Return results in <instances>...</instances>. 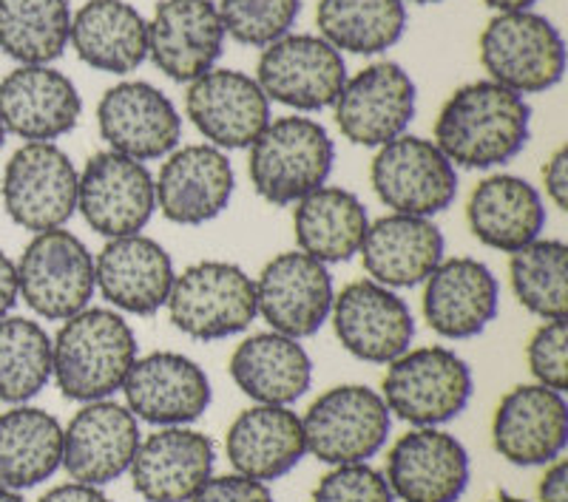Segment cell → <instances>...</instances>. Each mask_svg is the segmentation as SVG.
<instances>
[{
    "instance_id": "cell-1",
    "label": "cell",
    "mask_w": 568,
    "mask_h": 502,
    "mask_svg": "<svg viewBox=\"0 0 568 502\" xmlns=\"http://www.w3.org/2000/svg\"><path fill=\"white\" fill-rule=\"evenodd\" d=\"M531 109L495 80H475L449 94L435 120V145L455 167L491 171L526 148Z\"/></svg>"
},
{
    "instance_id": "cell-2",
    "label": "cell",
    "mask_w": 568,
    "mask_h": 502,
    "mask_svg": "<svg viewBox=\"0 0 568 502\" xmlns=\"http://www.w3.org/2000/svg\"><path fill=\"white\" fill-rule=\"evenodd\" d=\"M140 344L123 313L85 307L65 318L52 338V378L65 400L91 403L120 392Z\"/></svg>"
},
{
    "instance_id": "cell-3",
    "label": "cell",
    "mask_w": 568,
    "mask_h": 502,
    "mask_svg": "<svg viewBox=\"0 0 568 502\" xmlns=\"http://www.w3.org/2000/svg\"><path fill=\"white\" fill-rule=\"evenodd\" d=\"M336 162V142L311 116H278L253 140L247 176L267 205H296L327 185Z\"/></svg>"
},
{
    "instance_id": "cell-4",
    "label": "cell",
    "mask_w": 568,
    "mask_h": 502,
    "mask_svg": "<svg viewBox=\"0 0 568 502\" xmlns=\"http://www.w3.org/2000/svg\"><path fill=\"white\" fill-rule=\"evenodd\" d=\"M169 318L196 341H225L256 321V284L233 262H196L176 273L169 293Z\"/></svg>"
},
{
    "instance_id": "cell-5",
    "label": "cell",
    "mask_w": 568,
    "mask_h": 502,
    "mask_svg": "<svg viewBox=\"0 0 568 502\" xmlns=\"http://www.w3.org/2000/svg\"><path fill=\"white\" fill-rule=\"evenodd\" d=\"M475 378L469 363L449 347H409L387 363L382 398L389 414L404 423L444 426L471 400Z\"/></svg>"
},
{
    "instance_id": "cell-6",
    "label": "cell",
    "mask_w": 568,
    "mask_h": 502,
    "mask_svg": "<svg viewBox=\"0 0 568 502\" xmlns=\"http://www.w3.org/2000/svg\"><path fill=\"white\" fill-rule=\"evenodd\" d=\"M18 296L34 316L65 321L85 309L98 293L94 256L80 236L65 227L34 233L14 262Z\"/></svg>"
},
{
    "instance_id": "cell-7",
    "label": "cell",
    "mask_w": 568,
    "mask_h": 502,
    "mask_svg": "<svg viewBox=\"0 0 568 502\" xmlns=\"http://www.w3.org/2000/svg\"><path fill=\"white\" fill-rule=\"evenodd\" d=\"M480 63L489 80L515 94L555 89L566 74V40L549 18L531 12H497L480 32Z\"/></svg>"
},
{
    "instance_id": "cell-8",
    "label": "cell",
    "mask_w": 568,
    "mask_h": 502,
    "mask_svg": "<svg viewBox=\"0 0 568 502\" xmlns=\"http://www.w3.org/2000/svg\"><path fill=\"white\" fill-rule=\"evenodd\" d=\"M302 429L304 445L322 463H369L387 445L393 414L382 392L362 383H344L307 406Z\"/></svg>"
},
{
    "instance_id": "cell-9",
    "label": "cell",
    "mask_w": 568,
    "mask_h": 502,
    "mask_svg": "<svg viewBox=\"0 0 568 502\" xmlns=\"http://www.w3.org/2000/svg\"><path fill=\"white\" fill-rule=\"evenodd\" d=\"M78 176L58 142H23L3 167V207L18 227L58 230L78 213Z\"/></svg>"
},
{
    "instance_id": "cell-10",
    "label": "cell",
    "mask_w": 568,
    "mask_h": 502,
    "mask_svg": "<svg viewBox=\"0 0 568 502\" xmlns=\"http://www.w3.org/2000/svg\"><path fill=\"white\" fill-rule=\"evenodd\" d=\"M369 185L393 213L435 219L458 196V167L433 140L400 134L375 148Z\"/></svg>"
},
{
    "instance_id": "cell-11",
    "label": "cell",
    "mask_w": 568,
    "mask_h": 502,
    "mask_svg": "<svg viewBox=\"0 0 568 502\" xmlns=\"http://www.w3.org/2000/svg\"><path fill=\"white\" fill-rule=\"evenodd\" d=\"M256 83L265 98L296 111H324L347 83V63L322 34H284L262 49Z\"/></svg>"
},
{
    "instance_id": "cell-12",
    "label": "cell",
    "mask_w": 568,
    "mask_h": 502,
    "mask_svg": "<svg viewBox=\"0 0 568 502\" xmlns=\"http://www.w3.org/2000/svg\"><path fill=\"white\" fill-rule=\"evenodd\" d=\"M78 211L105 238L142 233L156 213L149 165L109 148L94 154L78 176Z\"/></svg>"
},
{
    "instance_id": "cell-13",
    "label": "cell",
    "mask_w": 568,
    "mask_h": 502,
    "mask_svg": "<svg viewBox=\"0 0 568 502\" xmlns=\"http://www.w3.org/2000/svg\"><path fill=\"white\" fill-rule=\"evenodd\" d=\"M329 321L338 344L358 361L387 367L413 347L415 316L409 304L369 278L349 281L336 293Z\"/></svg>"
},
{
    "instance_id": "cell-14",
    "label": "cell",
    "mask_w": 568,
    "mask_h": 502,
    "mask_svg": "<svg viewBox=\"0 0 568 502\" xmlns=\"http://www.w3.org/2000/svg\"><path fill=\"white\" fill-rule=\"evenodd\" d=\"M256 313L273 332L287 338H311L329 321L336 298L329 267L302 250L278 253L256 278Z\"/></svg>"
},
{
    "instance_id": "cell-15",
    "label": "cell",
    "mask_w": 568,
    "mask_h": 502,
    "mask_svg": "<svg viewBox=\"0 0 568 502\" xmlns=\"http://www.w3.org/2000/svg\"><path fill=\"white\" fill-rule=\"evenodd\" d=\"M415 103L418 91L413 78L393 60H382L347 78L333 111L344 140L362 148H382L395 136L407 134Z\"/></svg>"
},
{
    "instance_id": "cell-16",
    "label": "cell",
    "mask_w": 568,
    "mask_h": 502,
    "mask_svg": "<svg viewBox=\"0 0 568 502\" xmlns=\"http://www.w3.org/2000/svg\"><path fill=\"white\" fill-rule=\"evenodd\" d=\"M98 129L109 151L136 162L165 160L182 142L176 105L142 80H125L105 91L98 105Z\"/></svg>"
},
{
    "instance_id": "cell-17",
    "label": "cell",
    "mask_w": 568,
    "mask_h": 502,
    "mask_svg": "<svg viewBox=\"0 0 568 502\" xmlns=\"http://www.w3.org/2000/svg\"><path fill=\"white\" fill-rule=\"evenodd\" d=\"M140 420L125 403L91 400L63 429V469L74 483L103 485L129 474L140 449Z\"/></svg>"
},
{
    "instance_id": "cell-18",
    "label": "cell",
    "mask_w": 568,
    "mask_h": 502,
    "mask_svg": "<svg viewBox=\"0 0 568 502\" xmlns=\"http://www.w3.org/2000/svg\"><path fill=\"white\" fill-rule=\"evenodd\" d=\"M185 114L207 145L242 151L271 123V100L245 71L211 69L187 85Z\"/></svg>"
},
{
    "instance_id": "cell-19",
    "label": "cell",
    "mask_w": 568,
    "mask_h": 502,
    "mask_svg": "<svg viewBox=\"0 0 568 502\" xmlns=\"http://www.w3.org/2000/svg\"><path fill=\"white\" fill-rule=\"evenodd\" d=\"M236 191V174L225 151L207 142L180 145L165 156L154 180L156 211L174 225L196 227L220 219Z\"/></svg>"
},
{
    "instance_id": "cell-20",
    "label": "cell",
    "mask_w": 568,
    "mask_h": 502,
    "mask_svg": "<svg viewBox=\"0 0 568 502\" xmlns=\"http://www.w3.org/2000/svg\"><path fill=\"white\" fill-rule=\"evenodd\" d=\"M491 445L506 463L549 465L568 445V403L562 392L520 383L500 398L491 418Z\"/></svg>"
},
{
    "instance_id": "cell-21",
    "label": "cell",
    "mask_w": 568,
    "mask_h": 502,
    "mask_svg": "<svg viewBox=\"0 0 568 502\" xmlns=\"http://www.w3.org/2000/svg\"><path fill=\"white\" fill-rule=\"evenodd\" d=\"M420 287L424 321L446 341L478 338L500 309L497 276L489 265L471 256L444 258Z\"/></svg>"
},
{
    "instance_id": "cell-22",
    "label": "cell",
    "mask_w": 568,
    "mask_h": 502,
    "mask_svg": "<svg viewBox=\"0 0 568 502\" xmlns=\"http://www.w3.org/2000/svg\"><path fill=\"white\" fill-rule=\"evenodd\" d=\"M125 406L142 423L156 429L187 426L211 406V378L182 352H151L136 358L123 383Z\"/></svg>"
},
{
    "instance_id": "cell-23",
    "label": "cell",
    "mask_w": 568,
    "mask_h": 502,
    "mask_svg": "<svg viewBox=\"0 0 568 502\" xmlns=\"http://www.w3.org/2000/svg\"><path fill=\"white\" fill-rule=\"evenodd\" d=\"M384 477L395 500L458 502L469 485V454L440 426H420L395 440Z\"/></svg>"
},
{
    "instance_id": "cell-24",
    "label": "cell",
    "mask_w": 568,
    "mask_h": 502,
    "mask_svg": "<svg viewBox=\"0 0 568 502\" xmlns=\"http://www.w3.org/2000/svg\"><path fill=\"white\" fill-rule=\"evenodd\" d=\"M225 38L213 0H160L149 20V58L174 83H194L222 58Z\"/></svg>"
},
{
    "instance_id": "cell-25",
    "label": "cell",
    "mask_w": 568,
    "mask_h": 502,
    "mask_svg": "<svg viewBox=\"0 0 568 502\" xmlns=\"http://www.w3.org/2000/svg\"><path fill=\"white\" fill-rule=\"evenodd\" d=\"M78 85L52 65H18L0 80V123L27 142H54L78 129Z\"/></svg>"
},
{
    "instance_id": "cell-26",
    "label": "cell",
    "mask_w": 568,
    "mask_h": 502,
    "mask_svg": "<svg viewBox=\"0 0 568 502\" xmlns=\"http://www.w3.org/2000/svg\"><path fill=\"white\" fill-rule=\"evenodd\" d=\"M98 293L129 316H154L165 307L174 287V258L151 236L109 238L94 256Z\"/></svg>"
},
{
    "instance_id": "cell-27",
    "label": "cell",
    "mask_w": 568,
    "mask_h": 502,
    "mask_svg": "<svg viewBox=\"0 0 568 502\" xmlns=\"http://www.w3.org/2000/svg\"><path fill=\"white\" fill-rule=\"evenodd\" d=\"M216 449L191 426H165L140 440L129 474L145 502H187L213 477Z\"/></svg>"
},
{
    "instance_id": "cell-28",
    "label": "cell",
    "mask_w": 568,
    "mask_h": 502,
    "mask_svg": "<svg viewBox=\"0 0 568 502\" xmlns=\"http://www.w3.org/2000/svg\"><path fill=\"white\" fill-rule=\"evenodd\" d=\"M444 253V233L433 219L389 213L369 222L358 256L369 281L389 290H409L426 281L446 258Z\"/></svg>"
},
{
    "instance_id": "cell-29",
    "label": "cell",
    "mask_w": 568,
    "mask_h": 502,
    "mask_svg": "<svg viewBox=\"0 0 568 502\" xmlns=\"http://www.w3.org/2000/svg\"><path fill=\"white\" fill-rule=\"evenodd\" d=\"M466 225L484 247L517 253L542 236L549 225L546 199L529 180L515 174H491L471 187L466 202Z\"/></svg>"
},
{
    "instance_id": "cell-30",
    "label": "cell",
    "mask_w": 568,
    "mask_h": 502,
    "mask_svg": "<svg viewBox=\"0 0 568 502\" xmlns=\"http://www.w3.org/2000/svg\"><path fill=\"white\" fill-rule=\"evenodd\" d=\"M225 454L236 474L258 483L282 480L307 454L302 418L291 406H251L227 426Z\"/></svg>"
},
{
    "instance_id": "cell-31",
    "label": "cell",
    "mask_w": 568,
    "mask_h": 502,
    "mask_svg": "<svg viewBox=\"0 0 568 502\" xmlns=\"http://www.w3.org/2000/svg\"><path fill=\"white\" fill-rule=\"evenodd\" d=\"M231 378L251 400L267 406H291L313 383V361L302 341L282 332L247 335L231 355Z\"/></svg>"
},
{
    "instance_id": "cell-32",
    "label": "cell",
    "mask_w": 568,
    "mask_h": 502,
    "mask_svg": "<svg viewBox=\"0 0 568 502\" xmlns=\"http://www.w3.org/2000/svg\"><path fill=\"white\" fill-rule=\"evenodd\" d=\"M69 43L89 69L129 74L149 60V20L125 0H89L71 14Z\"/></svg>"
},
{
    "instance_id": "cell-33",
    "label": "cell",
    "mask_w": 568,
    "mask_h": 502,
    "mask_svg": "<svg viewBox=\"0 0 568 502\" xmlns=\"http://www.w3.org/2000/svg\"><path fill=\"white\" fill-rule=\"evenodd\" d=\"M367 227V205L347 187L322 185L293 207V236L298 250L327 267L358 256Z\"/></svg>"
},
{
    "instance_id": "cell-34",
    "label": "cell",
    "mask_w": 568,
    "mask_h": 502,
    "mask_svg": "<svg viewBox=\"0 0 568 502\" xmlns=\"http://www.w3.org/2000/svg\"><path fill=\"white\" fill-rule=\"evenodd\" d=\"M63 469V426L52 412L20 403L0 414V489L27 491Z\"/></svg>"
},
{
    "instance_id": "cell-35",
    "label": "cell",
    "mask_w": 568,
    "mask_h": 502,
    "mask_svg": "<svg viewBox=\"0 0 568 502\" xmlns=\"http://www.w3.org/2000/svg\"><path fill=\"white\" fill-rule=\"evenodd\" d=\"M316 23L333 49L349 54H382L407 29L404 0H318Z\"/></svg>"
},
{
    "instance_id": "cell-36",
    "label": "cell",
    "mask_w": 568,
    "mask_h": 502,
    "mask_svg": "<svg viewBox=\"0 0 568 502\" xmlns=\"http://www.w3.org/2000/svg\"><path fill=\"white\" fill-rule=\"evenodd\" d=\"M69 0H0V52L20 65H49L69 49Z\"/></svg>"
},
{
    "instance_id": "cell-37",
    "label": "cell",
    "mask_w": 568,
    "mask_h": 502,
    "mask_svg": "<svg viewBox=\"0 0 568 502\" xmlns=\"http://www.w3.org/2000/svg\"><path fill=\"white\" fill-rule=\"evenodd\" d=\"M517 304L542 321L568 318V247L560 238H535L509 258Z\"/></svg>"
},
{
    "instance_id": "cell-38",
    "label": "cell",
    "mask_w": 568,
    "mask_h": 502,
    "mask_svg": "<svg viewBox=\"0 0 568 502\" xmlns=\"http://www.w3.org/2000/svg\"><path fill=\"white\" fill-rule=\"evenodd\" d=\"M52 380V335L23 316L0 318V400L29 403Z\"/></svg>"
},
{
    "instance_id": "cell-39",
    "label": "cell",
    "mask_w": 568,
    "mask_h": 502,
    "mask_svg": "<svg viewBox=\"0 0 568 502\" xmlns=\"http://www.w3.org/2000/svg\"><path fill=\"white\" fill-rule=\"evenodd\" d=\"M216 9L227 38L253 49H265L291 34L302 12V0H220Z\"/></svg>"
},
{
    "instance_id": "cell-40",
    "label": "cell",
    "mask_w": 568,
    "mask_h": 502,
    "mask_svg": "<svg viewBox=\"0 0 568 502\" xmlns=\"http://www.w3.org/2000/svg\"><path fill=\"white\" fill-rule=\"evenodd\" d=\"M311 502H395L387 477L367 463L333 465L313 489Z\"/></svg>"
},
{
    "instance_id": "cell-41",
    "label": "cell",
    "mask_w": 568,
    "mask_h": 502,
    "mask_svg": "<svg viewBox=\"0 0 568 502\" xmlns=\"http://www.w3.org/2000/svg\"><path fill=\"white\" fill-rule=\"evenodd\" d=\"M526 361L535 383L549 387L555 392L568 389V324L566 318L542 321L531 332L526 347Z\"/></svg>"
},
{
    "instance_id": "cell-42",
    "label": "cell",
    "mask_w": 568,
    "mask_h": 502,
    "mask_svg": "<svg viewBox=\"0 0 568 502\" xmlns=\"http://www.w3.org/2000/svg\"><path fill=\"white\" fill-rule=\"evenodd\" d=\"M187 502H276L267 483H258L245 474L211 477Z\"/></svg>"
},
{
    "instance_id": "cell-43",
    "label": "cell",
    "mask_w": 568,
    "mask_h": 502,
    "mask_svg": "<svg viewBox=\"0 0 568 502\" xmlns=\"http://www.w3.org/2000/svg\"><path fill=\"white\" fill-rule=\"evenodd\" d=\"M542 187H546V199L557 211H568V148L560 145L549 162L542 165Z\"/></svg>"
},
{
    "instance_id": "cell-44",
    "label": "cell",
    "mask_w": 568,
    "mask_h": 502,
    "mask_svg": "<svg viewBox=\"0 0 568 502\" xmlns=\"http://www.w3.org/2000/svg\"><path fill=\"white\" fill-rule=\"evenodd\" d=\"M537 502H568V463L562 458L546 465L537 485Z\"/></svg>"
},
{
    "instance_id": "cell-45",
    "label": "cell",
    "mask_w": 568,
    "mask_h": 502,
    "mask_svg": "<svg viewBox=\"0 0 568 502\" xmlns=\"http://www.w3.org/2000/svg\"><path fill=\"white\" fill-rule=\"evenodd\" d=\"M38 502H111L109 496L103 494V489L98 485H85V483H63L54 485L52 491H45Z\"/></svg>"
},
{
    "instance_id": "cell-46",
    "label": "cell",
    "mask_w": 568,
    "mask_h": 502,
    "mask_svg": "<svg viewBox=\"0 0 568 502\" xmlns=\"http://www.w3.org/2000/svg\"><path fill=\"white\" fill-rule=\"evenodd\" d=\"M18 301V270L12 258L0 250V318H7Z\"/></svg>"
},
{
    "instance_id": "cell-47",
    "label": "cell",
    "mask_w": 568,
    "mask_h": 502,
    "mask_svg": "<svg viewBox=\"0 0 568 502\" xmlns=\"http://www.w3.org/2000/svg\"><path fill=\"white\" fill-rule=\"evenodd\" d=\"M486 7L495 9V12H526L537 3V0H484Z\"/></svg>"
},
{
    "instance_id": "cell-48",
    "label": "cell",
    "mask_w": 568,
    "mask_h": 502,
    "mask_svg": "<svg viewBox=\"0 0 568 502\" xmlns=\"http://www.w3.org/2000/svg\"><path fill=\"white\" fill-rule=\"evenodd\" d=\"M0 502H27L23 496L18 494V491H7V489H0Z\"/></svg>"
},
{
    "instance_id": "cell-49",
    "label": "cell",
    "mask_w": 568,
    "mask_h": 502,
    "mask_svg": "<svg viewBox=\"0 0 568 502\" xmlns=\"http://www.w3.org/2000/svg\"><path fill=\"white\" fill-rule=\"evenodd\" d=\"M486 502H526V500H520V496H511V494H506V491H500V494L491 496V500H486Z\"/></svg>"
},
{
    "instance_id": "cell-50",
    "label": "cell",
    "mask_w": 568,
    "mask_h": 502,
    "mask_svg": "<svg viewBox=\"0 0 568 502\" xmlns=\"http://www.w3.org/2000/svg\"><path fill=\"white\" fill-rule=\"evenodd\" d=\"M407 3V0H404ZM409 3H420V7H426V3H444V0H409Z\"/></svg>"
},
{
    "instance_id": "cell-51",
    "label": "cell",
    "mask_w": 568,
    "mask_h": 502,
    "mask_svg": "<svg viewBox=\"0 0 568 502\" xmlns=\"http://www.w3.org/2000/svg\"><path fill=\"white\" fill-rule=\"evenodd\" d=\"M3 142H7V129H3V123H0V148H3Z\"/></svg>"
}]
</instances>
